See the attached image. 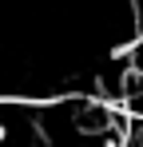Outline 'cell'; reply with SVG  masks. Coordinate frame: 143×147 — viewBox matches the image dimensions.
I'll use <instances>...</instances> for the list:
<instances>
[{
    "mask_svg": "<svg viewBox=\"0 0 143 147\" xmlns=\"http://www.w3.org/2000/svg\"><path fill=\"white\" fill-rule=\"evenodd\" d=\"M127 64H131L135 72H143V24H139V32H135V40L127 44Z\"/></svg>",
    "mask_w": 143,
    "mask_h": 147,
    "instance_id": "7a4b0ae2",
    "label": "cell"
},
{
    "mask_svg": "<svg viewBox=\"0 0 143 147\" xmlns=\"http://www.w3.org/2000/svg\"><path fill=\"white\" fill-rule=\"evenodd\" d=\"M119 107L131 115V123H143V72H131L123 76V88H119Z\"/></svg>",
    "mask_w": 143,
    "mask_h": 147,
    "instance_id": "6da1fadb",
    "label": "cell"
}]
</instances>
